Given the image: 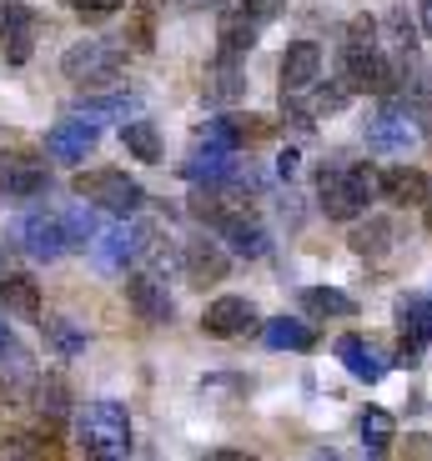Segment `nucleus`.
Returning a JSON list of instances; mask_svg holds the SVG:
<instances>
[{
  "label": "nucleus",
  "instance_id": "1",
  "mask_svg": "<svg viewBox=\"0 0 432 461\" xmlns=\"http://www.w3.org/2000/svg\"><path fill=\"white\" fill-rule=\"evenodd\" d=\"M372 191H377L372 166L332 161V166H322V171H317V206L327 211V221H363Z\"/></svg>",
  "mask_w": 432,
  "mask_h": 461
},
{
  "label": "nucleus",
  "instance_id": "2",
  "mask_svg": "<svg viewBox=\"0 0 432 461\" xmlns=\"http://www.w3.org/2000/svg\"><path fill=\"white\" fill-rule=\"evenodd\" d=\"M76 441L91 461H121L131 456V416L121 402L101 396V402H86L76 411Z\"/></svg>",
  "mask_w": 432,
  "mask_h": 461
},
{
  "label": "nucleus",
  "instance_id": "3",
  "mask_svg": "<svg viewBox=\"0 0 432 461\" xmlns=\"http://www.w3.org/2000/svg\"><path fill=\"white\" fill-rule=\"evenodd\" d=\"M126 50L121 41H76V46L60 56V76L66 81H76L81 91H111V86H121V76H126Z\"/></svg>",
  "mask_w": 432,
  "mask_h": 461
},
{
  "label": "nucleus",
  "instance_id": "4",
  "mask_svg": "<svg viewBox=\"0 0 432 461\" xmlns=\"http://www.w3.org/2000/svg\"><path fill=\"white\" fill-rule=\"evenodd\" d=\"M70 191L81 201H91V206L111 211V216H141V206H146V185L131 181L126 171H81L76 181H70Z\"/></svg>",
  "mask_w": 432,
  "mask_h": 461
},
{
  "label": "nucleus",
  "instance_id": "5",
  "mask_svg": "<svg viewBox=\"0 0 432 461\" xmlns=\"http://www.w3.org/2000/svg\"><path fill=\"white\" fill-rule=\"evenodd\" d=\"M11 241L21 246L31 261H60L66 251H76L66 236V221H60V211H31V216H21L11 226Z\"/></svg>",
  "mask_w": 432,
  "mask_h": 461
},
{
  "label": "nucleus",
  "instance_id": "6",
  "mask_svg": "<svg viewBox=\"0 0 432 461\" xmlns=\"http://www.w3.org/2000/svg\"><path fill=\"white\" fill-rule=\"evenodd\" d=\"M156 236H161V226L156 221H131V226H116L106 230V236H96L91 241V256L101 271H121L126 261H141V256L156 251Z\"/></svg>",
  "mask_w": 432,
  "mask_h": 461
},
{
  "label": "nucleus",
  "instance_id": "7",
  "mask_svg": "<svg viewBox=\"0 0 432 461\" xmlns=\"http://www.w3.org/2000/svg\"><path fill=\"white\" fill-rule=\"evenodd\" d=\"M201 331L216 336V341H236V336H252L262 331V312L252 296H216L201 312Z\"/></svg>",
  "mask_w": 432,
  "mask_h": 461
},
{
  "label": "nucleus",
  "instance_id": "8",
  "mask_svg": "<svg viewBox=\"0 0 432 461\" xmlns=\"http://www.w3.org/2000/svg\"><path fill=\"white\" fill-rule=\"evenodd\" d=\"M363 140H367V150H377V156H402V150L418 140V121L408 115V105H382V111L367 115Z\"/></svg>",
  "mask_w": 432,
  "mask_h": 461
},
{
  "label": "nucleus",
  "instance_id": "9",
  "mask_svg": "<svg viewBox=\"0 0 432 461\" xmlns=\"http://www.w3.org/2000/svg\"><path fill=\"white\" fill-rule=\"evenodd\" d=\"M35 31H41V15L25 0H0V50H5V66H25L35 50Z\"/></svg>",
  "mask_w": 432,
  "mask_h": 461
},
{
  "label": "nucleus",
  "instance_id": "10",
  "mask_svg": "<svg viewBox=\"0 0 432 461\" xmlns=\"http://www.w3.org/2000/svg\"><path fill=\"white\" fill-rule=\"evenodd\" d=\"M226 271H232V251L222 241H211V236L181 241V276H187V286H216V281H226Z\"/></svg>",
  "mask_w": 432,
  "mask_h": 461
},
{
  "label": "nucleus",
  "instance_id": "11",
  "mask_svg": "<svg viewBox=\"0 0 432 461\" xmlns=\"http://www.w3.org/2000/svg\"><path fill=\"white\" fill-rule=\"evenodd\" d=\"M96 140H101V126L91 115H76V121H60V126L46 131V156L60 166H81L96 150Z\"/></svg>",
  "mask_w": 432,
  "mask_h": 461
},
{
  "label": "nucleus",
  "instance_id": "12",
  "mask_svg": "<svg viewBox=\"0 0 432 461\" xmlns=\"http://www.w3.org/2000/svg\"><path fill=\"white\" fill-rule=\"evenodd\" d=\"M126 306L136 312V321H146V326H171V316H176V301L166 296V286L152 271H131L126 276Z\"/></svg>",
  "mask_w": 432,
  "mask_h": 461
},
{
  "label": "nucleus",
  "instance_id": "13",
  "mask_svg": "<svg viewBox=\"0 0 432 461\" xmlns=\"http://www.w3.org/2000/svg\"><path fill=\"white\" fill-rule=\"evenodd\" d=\"M0 196L5 201L51 196V171L35 161V156H5V161H0Z\"/></svg>",
  "mask_w": 432,
  "mask_h": 461
},
{
  "label": "nucleus",
  "instance_id": "14",
  "mask_svg": "<svg viewBox=\"0 0 432 461\" xmlns=\"http://www.w3.org/2000/svg\"><path fill=\"white\" fill-rule=\"evenodd\" d=\"M257 31L262 25L242 5H222V15H216V60H236L242 66L252 56V46H257Z\"/></svg>",
  "mask_w": 432,
  "mask_h": 461
},
{
  "label": "nucleus",
  "instance_id": "15",
  "mask_svg": "<svg viewBox=\"0 0 432 461\" xmlns=\"http://www.w3.org/2000/svg\"><path fill=\"white\" fill-rule=\"evenodd\" d=\"M337 361H342V366H347L357 381H367V386H377V381H382L387 371L398 366V361L387 357L382 346H377V341H367V336H357V331H352V336H342V341H337Z\"/></svg>",
  "mask_w": 432,
  "mask_h": 461
},
{
  "label": "nucleus",
  "instance_id": "16",
  "mask_svg": "<svg viewBox=\"0 0 432 461\" xmlns=\"http://www.w3.org/2000/svg\"><path fill=\"white\" fill-rule=\"evenodd\" d=\"M322 81V46L317 41H292L281 56V95H307Z\"/></svg>",
  "mask_w": 432,
  "mask_h": 461
},
{
  "label": "nucleus",
  "instance_id": "17",
  "mask_svg": "<svg viewBox=\"0 0 432 461\" xmlns=\"http://www.w3.org/2000/svg\"><path fill=\"white\" fill-rule=\"evenodd\" d=\"M181 176H187L191 185H222V181H232V176H236V150L232 146H216V140H201L187 161H181Z\"/></svg>",
  "mask_w": 432,
  "mask_h": 461
},
{
  "label": "nucleus",
  "instance_id": "18",
  "mask_svg": "<svg viewBox=\"0 0 432 461\" xmlns=\"http://www.w3.org/2000/svg\"><path fill=\"white\" fill-rule=\"evenodd\" d=\"M187 211L201 221V226L222 230L226 221L246 216V201L236 196V191H226V181H222V185H197V196H191V206H187Z\"/></svg>",
  "mask_w": 432,
  "mask_h": 461
},
{
  "label": "nucleus",
  "instance_id": "19",
  "mask_svg": "<svg viewBox=\"0 0 432 461\" xmlns=\"http://www.w3.org/2000/svg\"><path fill=\"white\" fill-rule=\"evenodd\" d=\"M377 191H382L392 206H427L432 201V181L418 166H387V171L377 176Z\"/></svg>",
  "mask_w": 432,
  "mask_h": 461
},
{
  "label": "nucleus",
  "instance_id": "20",
  "mask_svg": "<svg viewBox=\"0 0 432 461\" xmlns=\"http://www.w3.org/2000/svg\"><path fill=\"white\" fill-rule=\"evenodd\" d=\"M0 306H5V316H15V321H35L41 326V286H35L25 271H0Z\"/></svg>",
  "mask_w": 432,
  "mask_h": 461
},
{
  "label": "nucleus",
  "instance_id": "21",
  "mask_svg": "<svg viewBox=\"0 0 432 461\" xmlns=\"http://www.w3.org/2000/svg\"><path fill=\"white\" fill-rule=\"evenodd\" d=\"M25 402L35 406V416L46 421V427H60L70 416V386H66V376H56V371H35V381H31V396Z\"/></svg>",
  "mask_w": 432,
  "mask_h": 461
},
{
  "label": "nucleus",
  "instance_id": "22",
  "mask_svg": "<svg viewBox=\"0 0 432 461\" xmlns=\"http://www.w3.org/2000/svg\"><path fill=\"white\" fill-rule=\"evenodd\" d=\"M392 316H398L402 341H412V346H427V341H432V296H422V291H408V296H398Z\"/></svg>",
  "mask_w": 432,
  "mask_h": 461
},
{
  "label": "nucleus",
  "instance_id": "23",
  "mask_svg": "<svg viewBox=\"0 0 432 461\" xmlns=\"http://www.w3.org/2000/svg\"><path fill=\"white\" fill-rule=\"evenodd\" d=\"M226 241V251L232 256H242V261H257V256H267L271 251V236H267V226L262 221H252V216H236V221H226L222 230H216Z\"/></svg>",
  "mask_w": 432,
  "mask_h": 461
},
{
  "label": "nucleus",
  "instance_id": "24",
  "mask_svg": "<svg viewBox=\"0 0 432 461\" xmlns=\"http://www.w3.org/2000/svg\"><path fill=\"white\" fill-rule=\"evenodd\" d=\"M201 95H207L211 105H236L246 95V76L236 60H216V66L207 70V81H201Z\"/></svg>",
  "mask_w": 432,
  "mask_h": 461
},
{
  "label": "nucleus",
  "instance_id": "25",
  "mask_svg": "<svg viewBox=\"0 0 432 461\" xmlns=\"http://www.w3.org/2000/svg\"><path fill=\"white\" fill-rule=\"evenodd\" d=\"M262 341L271 351H312L317 331L307 321H297V316H271V321H262Z\"/></svg>",
  "mask_w": 432,
  "mask_h": 461
},
{
  "label": "nucleus",
  "instance_id": "26",
  "mask_svg": "<svg viewBox=\"0 0 432 461\" xmlns=\"http://www.w3.org/2000/svg\"><path fill=\"white\" fill-rule=\"evenodd\" d=\"M121 146H126L131 161H146V166L161 161V131H156V121H141V115L121 121Z\"/></svg>",
  "mask_w": 432,
  "mask_h": 461
},
{
  "label": "nucleus",
  "instance_id": "27",
  "mask_svg": "<svg viewBox=\"0 0 432 461\" xmlns=\"http://www.w3.org/2000/svg\"><path fill=\"white\" fill-rule=\"evenodd\" d=\"M41 336H46V346L56 351L60 361L81 357V351H86V341H91V336H86L76 321H66V316H41Z\"/></svg>",
  "mask_w": 432,
  "mask_h": 461
},
{
  "label": "nucleus",
  "instance_id": "28",
  "mask_svg": "<svg viewBox=\"0 0 432 461\" xmlns=\"http://www.w3.org/2000/svg\"><path fill=\"white\" fill-rule=\"evenodd\" d=\"M302 312H312V316H337V321H347V316H357V301L347 296V291H337V286H302Z\"/></svg>",
  "mask_w": 432,
  "mask_h": 461
},
{
  "label": "nucleus",
  "instance_id": "29",
  "mask_svg": "<svg viewBox=\"0 0 432 461\" xmlns=\"http://www.w3.org/2000/svg\"><path fill=\"white\" fill-rule=\"evenodd\" d=\"M126 46L156 50V0H131L126 5Z\"/></svg>",
  "mask_w": 432,
  "mask_h": 461
},
{
  "label": "nucleus",
  "instance_id": "30",
  "mask_svg": "<svg viewBox=\"0 0 432 461\" xmlns=\"http://www.w3.org/2000/svg\"><path fill=\"white\" fill-rule=\"evenodd\" d=\"M141 111L136 95H81L76 101V115H91V121H131V115Z\"/></svg>",
  "mask_w": 432,
  "mask_h": 461
},
{
  "label": "nucleus",
  "instance_id": "31",
  "mask_svg": "<svg viewBox=\"0 0 432 461\" xmlns=\"http://www.w3.org/2000/svg\"><path fill=\"white\" fill-rule=\"evenodd\" d=\"M392 236H398V230H392V221L387 216H372V221H363V226H352V251L357 256H387L392 251Z\"/></svg>",
  "mask_w": 432,
  "mask_h": 461
},
{
  "label": "nucleus",
  "instance_id": "32",
  "mask_svg": "<svg viewBox=\"0 0 432 461\" xmlns=\"http://www.w3.org/2000/svg\"><path fill=\"white\" fill-rule=\"evenodd\" d=\"M60 221H66V236H70V246H76V251H86V246L101 236V221H96L91 201H81V196H76V206L60 211Z\"/></svg>",
  "mask_w": 432,
  "mask_h": 461
},
{
  "label": "nucleus",
  "instance_id": "33",
  "mask_svg": "<svg viewBox=\"0 0 432 461\" xmlns=\"http://www.w3.org/2000/svg\"><path fill=\"white\" fill-rule=\"evenodd\" d=\"M357 431H363L367 451H372V456H382L387 441H392V416H387L382 406H367V411L357 416Z\"/></svg>",
  "mask_w": 432,
  "mask_h": 461
},
{
  "label": "nucleus",
  "instance_id": "34",
  "mask_svg": "<svg viewBox=\"0 0 432 461\" xmlns=\"http://www.w3.org/2000/svg\"><path fill=\"white\" fill-rule=\"evenodd\" d=\"M201 140H216V146H242V126H236V115H216V121H207L201 126Z\"/></svg>",
  "mask_w": 432,
  "mask_h": 461
},
{
  "label": "nucleus",
  "instance_id": "35",
  "mask_svg": "<svg viewBox=\"0 0 432 461\" xmlns=\"http://www.w3.org/2000/svg\"><path fill=\"white\" fill-rule=\"evenodd\" d=\"M387 31H392V50H398V56H412V46H418V31H412L408 11H392V15H387Z\"/></svg>",
  "mask_w": 432,
  "mask_h": 461
},
{
  "label": "nucleus",
  "instance_id": "36",
  "mask_svg": "<svg viewBox=\"0 0 432 461\" xmlns=\"http://www.w3.org/2000/svg\"><path fill=\"white\" fill-rule=\"evenodd\" d=\"M131 0H70V11L81 15V21H106V15H116V11H126Z\"/></svg>",
  "mask_w": 432,
  "mask_h": 461
},
{
  "label": "nucleus",
  "instance_id": "37",
  "mask_svg": "<svg viewBox=\"0 0 432 461\" xmlns=\"http://www.w3.org/2000/svg\"><path fill=\"white\" fill-rule=\"evenodd\" d=\"M402 105H408V115L418 121V131H422V136L432 140V91H422V86H418V91H412Z\"/></svg>",
  "mask_w": 432,
  "mask_h": 461
},
{
  "label": "nucleus",
  "instance_id": "38",
  "mask_svg": "<svg viewBox=\"0 0 432 461\" xmlns=\"http://www.w3.org/2000/svg\"><path fill=\"white\" fill-rule=\"evenodd\" d=\"M342 46H377V21H372V15H352L347 41H342Z\"/></svg>",
  "mask_w": 432,
  "mask_h": 461
},
{
  "label": "nucleus",
  "instance_id": "39",
  "mask_svg": "<svg viewBox=\"0 0 432 461\" xmlns=\"http://www.w3.org/2000/svg\"><path fill=\"white\" fill-rule=\"evenodd\" d=\"M236 126H242V146H252V140H267L271 131H277L267 115H236Z\"/></svg>",
  "mask_w": 432,
  "mask_h": 461
},
{
  "label": "nucleus",
  "instance_id": "40",
  "mask_svg": "<svg viewBox=\"0 0 432 461\" xmlns=\"http://www.w3.org/2000/svg\"><path fill=\"white\" fill-rule=\"evenodd\" d=\"M236 5H242V11L252 15V21H257V25L277 21V11H281V0H236Z\"/></svg>",
  "mask_w": 432,
  "mask_h": 461
},
{
  "label": "nucleus",
  "instance_id": "41",
  "mask_svg": "<svg viewBox=\"0 0 432 461\" xmlns=\"http://www.w3.org/2000/svg\"><path fill=\"white\" fill-rule=\"evenodd\" d=\"M297 166H302V156H297V150H281V156H277V176H281V181H292Z\"/></svg>",
  "mask_w": 432,
  "mask_h": 461
},
{
  "label": "nucleus",
  "instance_id": "42",
  "mask_svg": "<svg viewBox=\"0 0 432 461\" xmlns=\"http://www.w3.org/2000/svg\"><path fill=\"white\" fill-rule=\"evenodd\" d=\"M418 15H422V31H427V41H432V0H418Z\"/></svg>",
  "mask_w": 432,
  "mask_h": 461
},
{
  "label": "nucleus",
  "instance_id": "43",
  "mask_svg": "<svg viewBox=\"0 0 432 461\" xmlns=\"http://www.w3.org/2000/svg\"><path fill=\"white\" fill-rule=\"evenodd\" d=\"M412 441V451H418V456H432V437H408Z\"/></svg>",
  "mask_w": 432,
  "mask_h": 461
},
{
  "label": "nucleus",
  "instance_id": "44",
  "mask_svg": "<svg viewBox=\"0 0 432 461\" xmlns=\"http://www.w3.org/2000/svg\"><path fill=\"white\" fill-rule=\"evenodd\" d=\"M15 346V336H11V326H5V316H0V351H11Z\"/></svg>",
  "mask_w": 432,
  "mask_h": 461
},
{
  "label": "nucleus",
  "instance_id": "45",
  "mask_svg": "<svg viewBox=\"0 0 432 461\" xmlns=\"http://www.w3.org/2000/svg\"><path fill=\"white\" fill-rule=\"evenodd\" d=\"M181 5H191V11H207V5H222V0H181Z\"/></svg>",
  "mask_w": 432,
  "mask_h": 461
},
{
  "label": "nucleus",
  "instance_id": "46",
  "mask_svg": "<svg viewBox=\"0 0 432 461\" xmlns=\"http://www.w3.org/2000/svg\"><path fill=\"white\" fill-rule=\"evenodd\" d=\"M427 230H432V201H427Z\"/></svg>",
  "mask_w": 432,
  "mask_h": 461
},
{
  "label": "nucleus",
  "instance_id": "47",
  "mask_svg": "<svg viewBox=\"0 0 432 461\" xmlns=\"http://www.w3.org/2000/svg\"><path fill=\"white\" fill-rule=\"evenodd\" d=\"M0 271H5V256H0Z\"/></svg>",
  "mask_w": 432,
  "mask_h": 461
}]
</instances>
